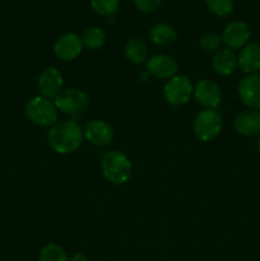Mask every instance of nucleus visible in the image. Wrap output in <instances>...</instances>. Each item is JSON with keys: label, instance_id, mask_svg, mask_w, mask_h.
<instances>
[{"label": "nucleus", "instance_id": "1", "mask_svg": "<svg viewBox=\"0 0 260 261\" xmlns=\"http://www.w3.org/2000/svg\"><path fill=\"white\" fill-rule=\"evenodd\" d=\"M83 139V127L75 120L58 121L47 132L48 145L58 154L74 153L81 148Z\"/></svg>", "mask_w": 260, "mask_h": 261}, {"label": "nucleus", "instance_id": "2", "mask_svg": "<svg viewBox=\"0 0 260 261\" xmlns=\"http://www.w3.org/2000/svg\"><path fill=\"white\" fill-rule=\"evenodd\" d=\"M103 177L112 185H124L132 177L133 165L130 158L120 150H110L101 160Z\"/></svg>", "mask_w": 260, "mask_h": 261}, {"label": "nucleus", "instance_id": "3", "mask_svg": "<svg viewBox=\"0 0 260 261\" xmlns=\"http://www.w3.org/2000/svg\"><path fill=\"white\" fill-rule=\"evenodd\" d=\"M24 114L33 125L40 127H48L58 122L59 110L53 99L42 96H35L25 103Z\"/></svg>", "mask_w": 260, "mask_h": 261}, {"label": "nucleus", "instance_id": "4", "mask_svg": "<svg viewBox=\"0 0 260 261\" xmlns=\"http://www.w3.org/2000/svg\"><path fill=\"white\" fill-rule=\"evenodd\" d=\"M223 119L217 110H201L193 121V130L195 137L204 143L216 139L222 132Z\"/></svg>", "mask_w": 260, "mask_h": 261}, {"label": "nucleus", "instance_id": "5", "mask_svg": "<svg viewBox=\"0 0 260 261\" xmlns=\"http://www.w3.org/2000/svg\"><path fill=\"white\" fill-rule=\"evenodd\" d=\"M194 94V84L186 75H175L163 86V97L172 107H181L188 103Z\"/></svg>", "mask_w": 260, "mask_h": 261}, {"label": "nucleus", "instance_id": "6", "mask_svg": "<svg viewBox=\"0 0 260 261\" xmlns=\"http://www.w3.org/2000/svg\"><path fill=\"white\" fill-rule=\"evenodd\" d=\"M56 109L69 116H78L86 112L89 106V97L79 88H66L54 99Z\"/></svg>", "mask_w": 260, "mask_h": 261}, {"label": "nucleus", "instance_id": "7", "mask_svg": "<svg viewBox=\"0 0 260 261\" xmlns=\"http://www.w3.org/2000/svg\"><path fill=\"white\" fill-rule=\"evenodd\" d=\"M221 37L222 43L226 48L232 51L241 50L249 43L251 31H250L247 23L242 22V20H232L224 27Z\"/></svg>", "mask_w": 260, "mask_h": 261}, {"label": "nucleus", "instance_id": "8", "mask_svg": "<svg viewBox=\"0 0 260 261\" xmlns=\"http://www.w3.org/2000/svg\"><path fill=\"white\" fill-rule=\"evenodd\" d=\"M194 98L206 110H217L222 103V91L216 82L211 79H200L194 86Z\"/></svg>", "mask_w": 260, "mask_h": 261}, {"label": "nucleus", "instance_id": "9", "mask_svg": "<svg viewBox=\"0 0 260 261\" xmlns=\"http://www.w3.org/2000/svg\"><path fill=\"white\" fill-rule=\"evenodd\" d=\"M239 98L247 109L260 110V74H249L237 84Z\"/></svg>", "mask_w": 260, "mask_h": 261}, {"label": "nucleus", "instance_id": "10", "mask_svg": "<svg viewBox=\"0 0 260 261\" xmlns=\"http://www.w3.org/2000/svg\"><path fill=\"white\" fill-rule=\"evenodd\" d=\"M82 37L74 32L61 35L54 43V54L61 61H73L83 51Z\"/></svg>", "mask_w": 260, "mask_h": 261}, {"label": "nucleus", "instance_id": "11", "mask_svg": "<svg viewBox=\"0 0 260 261\" xmlns=\"http://www.w3.org/2000/svg\"><path fill=\"white\" fill-rule=\"evenodd\" d=\"M63 74L55 66H47L38 75V91H40V96L45 97V98L54 101L63 91Z\"/></svg>", "mask_w": 260, "mask_h": 261}, {"label": "nucleus", "instance_id": "12", "mask_svg": "<svg viewBox=\"0 0 260 261\" xmlns=\"http://www.w3.org/2000/svg\"><path fill=\"white\" fill-rule=\"evenodd\" d=\"M84 139L96 147H107L114 140L115 133L111 125L103 120H91L83 129Z\"/></svg>", "mask_w": 260, "mask_h": 261}, {"label": "nucleus", "instance_id": "13", "mask_svg": "<svg viewBox=\"0 0 260 261\" xmlns=\"http://www.w3.org/2000/svg\"><path fill=\"white\" fill-rule=\"evenodd\" d=\"M148 73L157 79H171L172 76L177 75L178 64L175 58L166 54H158V55L150 56L145 63Z\"/></svg>", "mask_w": 260, "mask_h": 261}, {"label": "nucleus", "instance_id": "14", "mask_svg": "<svg viewBox=\"0 0 260 261\" xmlns=\"http://www.w3.org/2000/svg\"><path fill=\"white\" fill-rule=\"evenodd\" d=\"M233 127L242 137L260 135V112L250 109L240 111L233 119Z\"/></svg>", "mask_w": 260, "mask_h": 261}, {"label": "nucleus", "instance_id": "15", "mask_svg": "<svg viewBox=\"0 0 260 261\" xmlns=\"http://www.w3.org/2000/svg\"><path fill=\"white\" fill-rule=\"evenodd\" d=\"M237 64L247 75L256 74L260 70V43L249 42L242 47L237 56Z\"/></svg>", "mask_w": 260, "mask_h": 261}, {"label": "nucleus", "instance_id": "16", "mask_svg": "<svg viewBox=\"0 0 260 261\" xmlns=\"http://www.w3.org/2000/svg\"><path fill=\"white\" fill-rule=\"evenodd\" d=\"M239 64H237V56L235 53L228 48H221L213 54V59H212V68L216 71L218 75L221 76H228L235 73Z\"/></svg>", "mask_w": 260, "mask_h": 261}, {"label": "nucleus", "instance_id": "17", "mask_svg": "<svg viewBox=\"0 0 260 261\" xmlns=\"http://www.w3.org/2000/svg\"><path fill=\"white\" fill-rule=\"evenodd\" d=\"M149 38L155 46L160 47H167L171 46L177 40L176 30L168 23H155L149 31Z\"/></svg>", "mask_w": 260, "mask_h": 261}, {"label": "nucleus", "instance_id": "18", "mask_svg": "<svg viewBox=\"0 0 260 261\" xmlns=\"http://www.w3.org/2000/svg\"><path fill=\"white\" fill-rule=\"evenodd\" d=\"M124 54L125 58L133 64H140L147 63L149 59V50H148L147 43L140 38H130L126 41L124 46Z\"/></svg>", "mask_w": 260, "mask_h": 261}, {"label": "nucleus", "instance_id": "19", "mask_svg": "<svg viewBox=\"0 0 260 261\" xmlns=\"http://www.w3.org/2000/svg\"><path fill=\"white\" fill-rule=\"evenodd\" d=\"M82 42L86 48L91 51L99 50L106 43V33L99 27H91L84 31L82 36Z\"/></svg>", "mask_w": 260, "mask_h": 261}, {"label": "nucleus", "instance_id": "20", "mask_svg": "<svg viewBox=\"0 0 260 261\" xmlns=\"http://www.w3.org/2000/svg\"><path fill=\"white\" fill-rule=\"evenodd\" d=\"M89 3L92 9L105 18L114 17L120 7V0H89Z\"/></svg>", "mask_w": 260, "mask_h": 261}, {"label": "nucleus", "instance_id": "21", "mask_svg": "<svg viewBox=\"0 0 260 261\" xmlns=\"http://www.w3.org/2000/svg\"><path fill=\"white\" fill-rule=\"evenodd\" d=\"M205 5L212 14L219 18L228 17L235 8L233 0H205Z\"/></svg>", "mask_w": 260, "mask_h": 261}, {"label": "nucleus", "instance_id": "22", "mask_svg": "<svg viewBox=\"0 0 260 261\" xmlns=\"http://www.w3.org/2000/svg\"><path fill=\"white\" fill-rule=\"evenodd\" d=\"M40 261H69L65 250L56 244H47L40 252Z\"/></svg>", "mask_w": 260, "mask_h": 261}, {"label": "nucleus", "instance_id": "23", "mask_svg": "<svg viewBox=\"0 0 260 261\" xmlns=\"http://www.w3.org/2000/svg\"><path fill=\"white\" fill-rule=\"evenodd\" d=\"M222 37L217 33L209 32L205 33L200 37L199 40V47L204 51V53L208 54H216L217 51L222 48Z\"/></svg>", "mask_w": 260, "mask_h": 261}, {"label": "nucleus", "instance_id": "24", "mask_svg": "<svg viewBox=\"0 0 260 261\" xmlns=\"http://www.w3.org/2000/svg\"><path fill=\"white\" fill-rule=\"evenodd\" d=\"M163 0H133L134 3V7L139 10L140 13H153L161 7Z\"/></svg>", "mask_w": 260, "mask_h": 261}, {"label": "nucleus", "instance_id": "25", "mask_svg": "<svg viewBox=\"0 0 260 261\" xmlns=\"http://www.w3.org/2000/svg\"><path fill=\"white\" fill-rule=\"evenodd\" d=\"M71 261H88V257L84 254H75L71 257Z\"/></svg>", "mask_w": 260, "mask_h": 261}, {"label": "nucleus", "instance_id": "26", "mask_svg": "<svg viewBox=\"0 0 260 261\" xmlns=\"http://www.w3.org/2000/svg\"><path fill=\"white\" fill-rule=\"evenodd\" d=\"M256 150H257V154L260 155V135H259V139H257V143H256Z\"/></svg>", "mask_w": 260, "mask_h": 261}]
</instances>
